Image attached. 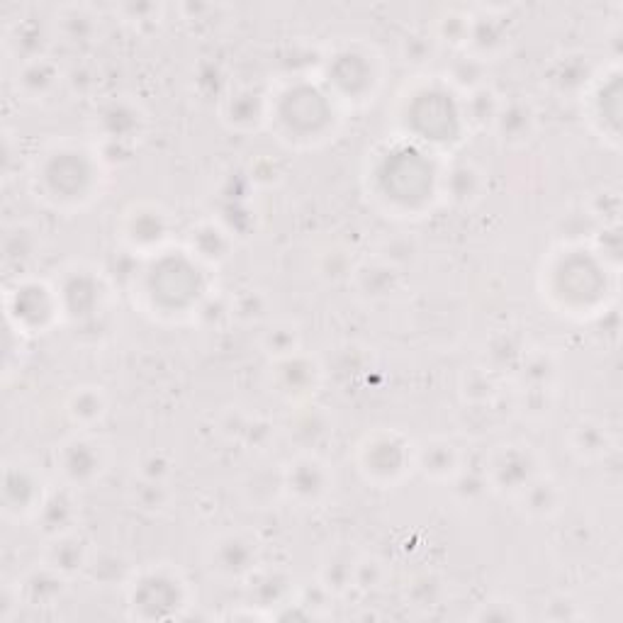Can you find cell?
I'll return each mask as SVG.
<instances>
[{"mask_svg":"<svg viewBox=\"0 0 623 623\" xmlns=\"http://www.w3.org/2000/svg\"><path fill=\"white\" fill-rule=\"evenodd\" d=\"M129 606L139 619L178 616L185 606V582L168 570H151L129 580Z\"/></svg>","mask_w":623,"mask_h":623,"instance_id":"obj_1","label":"cell"},{"mask_svg":"<svg viewBox=\"0 0 623 623\" xmlns=\"http://www.w3.org/2000/svg\"><path fill=\"white\" fill-rule=\"evenodd\" d=\"M541 475L538 456L524 443H504L487 460V485L497 492L516 497L531 480Z\"/></svg>","mask_w":623,"mask_h":623,"instance_id":"obj_2","label":"cell"},{"mask_svg":"<svg viewBox=\"0 0 623 623\" xmlns=\"http://www.w3.org/2000/svg\"><path fill=\"white\" fill-rule=\"evenodd\" d=\"M358 460H361L363 473L375 482L400 480L404 470L412 465L407 441L397 434H387V431L370 436L361 446V458Z\"/></svg>","mask_w":623,"mask_h":623,"instance_id":"obj_3","label":"cell"},{"mask_svg":"<svg viewBox=\"0 0 623 623\" xmlns=\"http://www.w3.org/2000/svg\"><path fill=\"white\" fill-rule=\"evenodd\" d=\"M47 497L42 475L32 465L15 460L5 465L3 473V509L8 516H35Z\"/></svg>","mask_w":623,"mask_h":623,"instance_id":"obj_4","label":"cell"},{"mask_svg":"<svg viewBox=\"0 0 623 623\" xmlns=\"http://www.w3.org/2000/svg\"><path fill=\"white\" fill-rule=\"evenodd\" d=\"M283 485L285 492L295 499L302 507H312L319 504L329 495L331 487V473L329 465L322 458L312 456V453H302L297 456L288 468L283 470Z\"/></svg>","mask_w":623,"mask_h":623,"instance_id":"obj_5","label":"cell"},{"mask_svg":"<svg viewBox=\"0 0 623 623\" xmlns=\"http://www.w3.org/2000/svg\"><path fill=\"white\" fill-rule=\"evenodd\" d=\"M56 465L69 485H88L105 468L103 443L88 439V436H74V439L61 443L59 453H56Z\"/></svg>","mask_w":623,"mask_h":623,"instance_id":"obj_6","label":"cell"},{"mask_svg":"<svg viewBox=\"0 0 623 623\" xmlns=\"http://www.w3.org/2000/svg\"><path fill=\"white\" fill-rule=\"evenodd\" d=\"M56 312H61L59 295H54L47 285L35 283V280L32 283H18V290L10 297L8 305L10 319H15L18 329L49 327Z\"/></svg>","mask_w":623,"mask_h":623,"instance_id":"obj_7","label":"cell"},{"mask_svg":"<svg viewBox=\"0 0 623 623\" xmlns=\"http://www.w3.org/2000/svg\"><path fill=\"white\" fill-rule=\"evenodd\" d=\"M210 568L224 580H246L258 568V548L244 533H224L210 548Z\"/></svg>","mask_w":623,"mask_h":623,"instance_id":"obj_8","label":"cell"},{"mask_svg":"<svg viewBox=\"0 0 623 623\" xmlns=\"http://www.w3.org/2000/svg\"><path fill=\"white\" fill-rule=\"evenodd\" d=\"M322 375V366L312 358L302 356L300 351L273 361L275 387H278L280 395L290 397V400H307V397L314 395V390L322 383Z\"/></svg>","mask_w":623,"mask_h":623,"instance_id":"obj_9","label":"cell"},{"mask_svg":"<svg viewBox=\"0 0 623 623\" xmlns=\"http://www.w3.org/2000/svg\"><path fill=\"white\" fill-rule=\"evenodd\" d=\"M536 125V110H533L529 100L512 98L502 100L495 122H492V129H495V134L504 144L521 147V144H526L533 137Z\"/></svg>","mask_w":623,"mask_h":623,"instance_id":"obj_10","label":"cell"},{"mask_svg":"<svg viewBox=\"0 0 623 623\" xmlns=\"http://www.w3.org/2000/svg\"><path fill=\"white\" fill-rule=\"evenodd\" d=\"M91 550H88L83 536L74 531L59 533V536L47 538V548H44V565L61 572L64 577H74L78 572L86 570Z\"/></svg>","mask_w":623,"mask_h":623,"instance_id":"obj_11","label":"cell"},{"mask_svg":"<svg viewBox=\"0 0 623 623\" xmlns=\"http://www.w3.org/2000/svg\"><path fill=\"white\" fill-rule=\"evenodd\" d=\"M351 278L356 283L358 293L368 297V300H387V297L400 290L402 283L400 268L390 266L383 258H375V261H366L361 266H356Z\"/></svg>","mask_w":623,"mask_h":623,"instance_id":"obj_12","label":"cell"},{"mask_svg":"<svg viewBox=\"0 0 623 623\" xmlns=\"http://www.w3.org/2000/svg\"><path fill=\"white\" fill-rule=\"evenodd\" d=\"M249 582L251 602L261 609L268 606H285L293 599V580L283 570H261V565L246 577ZM251 604V606H254Z\"/></svg>","mask_w":623,"mask_h":623,"instance_id":"obj_13","label":"cell"},{"mask_svg":"<svg viewBox=\"0 0 623 623\" xmlns=\"http://www.w3.org/2000/svg\"><path fill=\"white\" fill-rule=\"evenodd\" d=\"M66 580L61 572L49 568V565H39L32 572H27L25 580L18 582L22 602L27 606H54L64 597L66 592Z\"/></svg>","mask_w":623,"mask_h":623,"instance_id":"obj_14","label":"cell"},{"mask_svg":"<svg viewBox=\"0 0 623 623\" xmlns=\"http://www.w3.org/2000/svg\"><path fill=\"white\" fill-rule=\"evenodd\" d=\"M78 516L74 495L69 490H59V492H47L44 502L39 504L35 519L39 524V529L47 538L59 536V533L74 531V521Z\"/></svg>","mask_w":623,"mask_h":623,"instance_id":"obj_15","label":"cell"},{"mask_svg":"<svg viewBox=\"0 0 623 623\" xmlns=\"http://www.w3.org/2000/svg\"><path fill=\"white\" fill-rule=\"evenodd\" d=\"M516 499L521 502L524 512L533 516V519H550V516L558 514L560 507H563L565 492L555 480L538 475L536 480H531L529 485L516 495Z\"/></svg>","mask_w":623,"mask_h":623,"instance_id":"obj_16","label":"cell"},{"mask_svg":"<svg viewBox=\"0 0 623 623\" xmlns=\"http://www.w3.org/2000/svg\"><path fill=\"white\" fill-rule=\"evenodd\" d=\"M414 463L431 480H453L460 470V456L456 446L443 439L426 441L414 456Z\"/></svg>","mask_w":623,"mask_h":623,"instance_id":"obj_17","label":"cell"},{"mask_svg":"<svg viewBox=\"0 0 623 623\" xmlns=\"http://www.w3.org/2000/svg\"><path fill=\"white\" fill-rule=\"evenodd\" d=\"M125 232L127 241L134 249H151V246H159L161 241L166 239L168 232L166 215L164 212L154 210V207H149V210L139 207V210H134L132 215L127 217Z\"/></svg>","mask_w":623,"mask_h":623,"instance_id":"obj_18","label":"cell"},{"mask_svg":"<svg viewBox=\"0 0 623 623\" xmlns=\"http://www.w3.org/2000/svg\"><path fill=\"white\" fill-rule=\"evenodd\" d=\"M59 66L54 61H49L47 56L42 59H32L22 64L18 71V91L30 100L47 98L54 91L56 83H59Z\"/></svg>","mask_w":623,"mask_h":623,"instance_id":"obj_19","label":"cell"},{"mask_svg":"<svg viewBox=\"0 0 623 623\" xmlns=\"http://www.w3.org/2000/svg\"><path fill=\"white\" fill-rule=\"evenodd\" d=\"M47 44H49V32L39 20H30V18L18 20L8 30V47L20 56L22 64L32 59H42Z\"/></svg>","mask_w":623,"mask_h":623,"instance_id":"obj_20","label":"cell"},{"mask_svg":"<svg viewBox=\"0 0 623 623\" xmlns=\"http://www.w3.org/2000/svg\"><path fill=\"white\" fill-rule=\"evenodd\" d=\"M88 577L103 587H117L127 585L132 580V568H129L127 558L115 550H103V553H91L86 565Z\"/></svg>","mask_w":623,"mask_h":623,"instance_id":"obj_21","label":"cell"},{"mask_svg":"<svg viewBox=\"0 0 623 623\" xmlns=\"http://www.w3.org/2000/svg\"><path fill=\"white\" fill-rule=\"evenodd\" d=\"M190 246H193V254L202 261L220 263L229 256L232 239L215 222H202L190 232Z\"/></svg>","mask_w":623,"mask_h":623,"instance_id":"obj_22","label":"cell"},{"mask_svg":"<svg viewBox=\"0 0 623 623\" xmlns=\"http://www.w3.org/2000/svg\"><path fill=\"white\" fill-rule=\"evenodd\" d=\"M589 78H592V69H589L587 56L570 54V56H563V59H558V64H555L553 71H550L548 81L558 93H570V91H580V88H585Z\"/></svg>","mask_w":623,"mask_h":623,"instance_id":"obj_23","label":"cell"},{"mask_svg":"<svg viewBox=\"0 0 623 623\" xmlns=\"http://www.w3.org/2000/svg\"><path fill=\"white\" fill-rule=\"evenodd\" d=\"M609 434L599 422H592V419H582L580 424L572 426L570 431V446L572 451L577 453L580 458L594 460L602 458L606 451H609Z\"/></svg>","mask_w":623,"mask_h":623,"instance_id":"obj_24","label":"cell"},{"mask_svg":"<svg viewBox=\"0 0 623 623\" xmlns=\"http://www.w3.org/2000/svg\"><path fill=\"white\" fill-rule=\"evenodd\" d=\"M482 173L473 164H458L448 171L446 193L456 205H470L482 193Z\"/></svg>","mask_w":623,"mask_h":623,"instance_id":"obj_25","label":"cell"},{"mask_svg":"<svg viewBox=\"0 0 623 623\" xmlns=\"http://www.w3.org/2000/svg\"><path fill=\"white\" fill-rule=\"evenodd\" d=\"M263 112H266V103L258 93L246 88V91H237L232 98L227 100V108H224V117L232 122L234 127L249 129L256 127L263 120Z\"/></svg>","mask_w":623,"mask_h":623,"instance_id":"obj_26","label":"cell"},{"mask_svg":"<svg viewBox=\"0 0 623 623\" xmlns=\"http://www.w3.org/2000/svg\"><path fill=\"white\" fill-rule=\"evenodd\" d=\"M66 412H69L71 422L78 426H91L100 422L105 414V397L98 387H78L74 395L66 402Z\"/></svg>","mask_w":623,"mask_h":623,"instance_id":"obj_27","label":"cell"},{"mask_svg":"<svg viewBox=\"0 0 623 623\" xmlns=\"http://www.w3.org/2000/svg\"><path fill=\"white\" fill-rule=\"evenodd\" d=\"M356 560L349 550H336L329 555V560L324 563L322 577H319V585L329 589L331 594L346 592L353 587V572H356Z\"/></svg>","mask_w":623,"mask_h":623,"instance_id":"obj_28","label":"cell"},{"mask_svg":"<svg viewBox=\"0 0 623 623\" xmlns=\"http://www.w3.org/2000/svg\"><path fill=\"white\" fill-rule=\"evenodd\" d=\"M468 44L473 47L475 56L487 59V56L497 54L499 49L507 44V30H504V27L499 25V20L495 18L473 20V25H470Z\"/></svg>","mask_w":623,"mask_h":623,"instance_id":"obj_29","label":"cell"},{"mask_svg":"<svg viewBox=\"0 0 623 623\" xmlns=\"http://www.w3.org/2000/svg\"><path fill=\"white\" fill-rule=\"evenodd\" d=\"M59 32L64 42L69 44H88L98 35V20L91 10L86 8H69L61 13Z\"/></svg>","mask_w":623,"mask_h":623,"instance_id":"obj_30","label":"cell"},{"mask_svg":"<svg viewBox=\"0 0 623 623\" xmlns=\"http://www.w3.org/2000/svg\"><path fill=\"white\" fill-rule=\"evenodd\" d=\"M129 497H132V504L139 509V512L161 514L168 509L173 495L166 487V482L139 477V480L132 485V490H129Z\"/></svg>","mask_w":623,"mask_h":623,"instance_id":"obj_31","label":"cell"},{"mask_svg":"<svg viewBox=\"0 0 623 623\" xmlns=\"http://www.w3.org/2000/svg\"><path fill=\"white\" fill-rule=\"evenodd\" d=\"M465 98H468L465 100V122L475 129L492 127V122H495V117L499 112V105H502V100L497 98V93L485 86V88H477V91L473 93H468Z\"/></svg>","mask_w":623,"mask_h":623,"instance_id":"obj_32","label":"cell"},{"mask_svg":"<svg viewBox=\"0 0 623 623\" xmlns=\"http://www.w3.org/2000/svg\"><path fill=\"white\" fill-rule=\"evenodd\" d=\"M329 426H331L329 417L322 412V407H305L295 417L290 434H293L295 441L307 451V448L317 446V443L329 434Z\"/></svg>","mask_w":623,"mask_h":623,"instance_id":"obj_33","label":"cell"},{"mask_svg":"<svg viewBox=\"0 0 623 623\" xmlns=\"http://www.w3.org/2000/svg\"><path fill=\"white\" fill-rule=\"evenodd\" d=\"M555 378V361L548 351H529L521 358V383L529 390H546Z\"/></svg>","mask_w":623,"mask_h":623,"instance_id":"obj_34","label":"cell"},{"mask_svg":"<svg viewBox=\"0 0 623 623\" xmlns=\"http://www.w3.org/2000/svg\"><path fill=\"white\" fill-rule=\"evenodd\" d=\"M448 78L451 83H456L460 91H465V95L477 91V88H485V78H487V64L485 59L475 54H465L460 56L451 64L448 69Z\"/></svg>","mask_w":623,"mask_h":623,"instance_id":"obj_35","label":"cell"},{"mask_svg":"<svg viewBox=\"0 0 623 623\" xmlns=\"http://www.w3.org/2000/svg\"><path fill=\"white\" fill-rule=\"evenodd\" d=\"M261 346H263V351L273 358V361H278V358H288L300 351V331H297L295 324L278 322V324H273L266 334H263Z\"/></svg>","mask_w":623,"mask_h":623,"instance_id":"obj_36","label":"cell"},{"mask_svg":"<svg viewBox=\"0 0 623 623\" xmlns=\"http://www.w3.org/2000/svg\"><path fill=\"white\" fill-rule=\"evenodd\" d=\"M443 597V582L436 572H422L407 582V599L417 609H429L436 606Z\"/></svg>","mask_w":623,"mask_h":623,"instance_id":"obj_37","label":"cell"},{"mask_svg":"<svg viewBox=\"0 0 623 623\" xmlns=\"http://www.w3.org/2000/svg\"><path fill=\"white\" fill-rule=\"evenodd\" d=\"M35 234H37L35 229L27 227V224H15V227H10L8 232H5V241H3L5 258L15 263L30 261L39 246Z\"/></svg>","mask_w":623,"mask_h":623,"instance_id":"obj_38","label":"cell"},{"mask_svg":"<svg viewBox=\"0 0 623 623\" xmlns=\"http://www.w3.org/2000/svg\"><path fill=\"white\" fill-rule=\"evenodd\" d=\"M460 387H463V397L473 404H482L495 395V378L492 370L487 368H470L465 370L460 378Z\"/></svg>","mask_w":623,"mask_h":623,"instance_id":"obj_39","label":"cell"},{"mask_svg":"<svg viewBox=\"0 0 623 623\" xmlns=\"http://www.w3.org/2000/svg\"><path fill=\"white\" fill-rule=\"evenodd\" d=\"M524 353L526 351L521 349L519 339H514V336H509V334L497 336V339L492 341L490 351H487V358H490V366H487V370L497 373V370H502V368H514L516 363H521Z\"/></svg>","mask_w":623,"mask_h":623,"instance_id":"obj_40","label":"cell"},{"mask_svg":"<svg viewBox=\"0 0 623 623\" xmlns=\"http://www.w3.org/2000/svg\"><path fill=\"white\" fill-rule=\"evenodd\" d=\"M417 254H419L417 241H414L412 237H407V234H402V237L385 239L383 246H380L378 258H383L385 263H390V266L400 268L402 271V266L412 263L414 258H417Z\"/></svg>","mask_w":623,"mask_h":623,"instance_id":"obj_41","label":"cell"},{"mask_svg":"<svg viewBox=\"0 0 623 623\" xmlns=\"http://www.w3.org/2000/svg\"><path fill=\"white\" fill-rule=\"evenodd\" d=\"M385 580V568L378 558H370V555H363V558L356 560V572H353V587L363 589V592H370V589H378Z\"/></svg>","mask_w":623,"mask_h":623,"instance_id":"obj_42","label":"cell"},{"mask_svg":"<svg viewBox=\"0 0 623 623\" xmlns=\"http://www.w3.org/2000/svg\"><path fill=\"white\" fill-rule=\"evenodd\" d=\"M470 25H473V20L463 18V15H446L439 22V39H443V42L453 44V47H463V44H468L470 39Z\"/></svg>","mask_w":623,"mask_h":623,"instance_id":"obj_43","label":"cell"},{"mask_svg":"<svg viewBox=\"0 0 623 623\" xmlns=\"http://www.w3.org/2000/svg\"><path fill=\"white\" fill-rule=\"evenodd\" d=\"M171 473H173V460L164 451H151L139 460V477L166 482Z\"/></svg>","mask_w":623,"mask_h":623,"instance_id":"obj_44","label":"cell"},{"mask_svg":"<svg viewBox=\"0 0 623 623\" xmlns=\"http://www.w3.org/2000/svg\"><path fill=\"white\" fill-rule=\"evenodd\" d=\"M402 56L409 64H426L434 56V42L424 35H409L402 39Z\"/></svg>","mask_w":623,"mask_h":623,"instance_id":"obj_45","label":"cell"},{"mask_svg":"<svg viewBox=\"0 0 623 623\" xmlns=\"http://www.w3.org/2000/svg\"><path fill=\"white\" fill-rule=\"evenodd\" d=\"M475 619L477 621H519V619H524V614H521L519 606L512 602H487L480 606Z\"/></svg>","mask_w":623,"mask_h":623,"instance_id":"obj_46","label":"cell"}]
</instances>
